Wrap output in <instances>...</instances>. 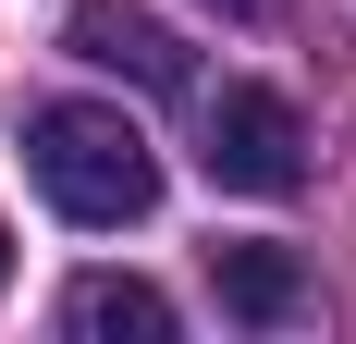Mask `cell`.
Returning a JSON list of instances; mask_svg holds the SVG:
<instances>
[{"instance_id": "6da1fadb", "label": "cell", "mask_w": 356, "mask_h": 344, "mask_svg": "<svg viewBox=\"0 0 356 344\" xmlns=\"http://www.w3.org/2000/svg\"><path fill=\"white\" fill-rule=\"evenodd\" d=\"M25 172H37V197L62 209V221H86V234L160 209V160H147V136L123 123V111H86V99L25 111Z\"/></svg>"}, {"instance_id": "7a4b0ae2", "label": "cell", "mask_w": 356, "mask_h": 344, "mask_svg": "<svg viewBox=\"0 0 356 344\" xmlns=\"http://www.w3.org/2000/svg\"><path fill=\"white\" fill-rule=\"evenodd\" d=\"M197 160H209V185H234V197H295V185H307V123H295V99H270V86H221Z\"/></svg>"}, {"instance_id": "3957f363", "label": "cell", "mask_w": 356, "mask_h": 344, "mask_svg": "<svg viewBox=\"0 0 356 344\" xmlns=\"http://www.w3.org/2000/svg\"><path fill=\"white\" fill-rule=\"evenodd\" d=\"M62 49L99 62V74H123V86H147V99H184V86H197L184 37L160 25L147 0H74V13H62Z\"/></svg>"}, {"instance_id": "277c9868", "label": "cell", "mask_w": 356, "mask_h": 344, "mask_svg": "<svg viewBox=\"0 0 356 344\" xmlns=\"http://www.w3.org/2000/svg\"><path fill=\"white\" fill-rule=\"evenodd\" d=\"M209 283H221V308L258 320V332L307 308V258H295V246H209Z\"/></svg>"}, {"instance_id": "5b68a950", "label": "cell", "mask_w": 356, "mask_h": 344, "mask_svg": "<svg viewBox=\"0 0 356 344\" xmlns=\"http://www.w3.org/2000/svg\"><path fill=\"white\" fill-rule=\"evenodd\" d=\"M74 332L86 344H160L172 332V295H160V283H136V271H99V283H74Z\"/></svg>"}, {"instance_id": "8992f818", "label": "cell", "mask_w": 356, "mask_h": 344, "mask_svg": "<svg viewBox=\"0 0 356 344\" xmlns=\"http://www.w3.org/2000/svg\"><path fill=\"white\" fill-rule=\"evenodd\" d=\"M209 13H234V25H270V13H283V0H209Z\"/></svg>"}, {"instance_id": "52a82bcc", "label": "cell", "mask_w": 356, "mask_h": 344, "mask_svg": "<svg viewBox=\"0 0 356 344\" xmlns=\"http://www.w3.org/2000/svg\"><path fill=\"white\" fill-rule=\"evenodd\" d=\"M0 283H13V234H0Z\"/></svg>"}]
</instances>
